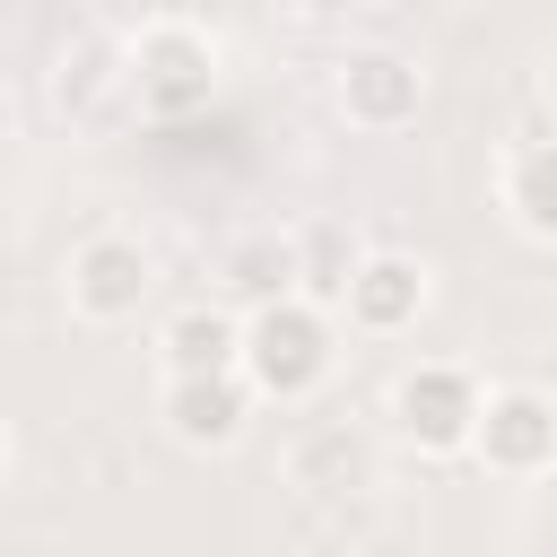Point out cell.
Segmentation results:
<instances>
[{
  "mask_svg": "<svg viewBox=\"0 0 557 557\" xmlns=\"http://www.w3.org/2000/svg\"><path fill=\"white\" fill-rule=\"evenodd\" d=\"M540 96H548V113H557V61H548V78H540Z\"/></svg>",
  "mask_w": 557,
  "mask_h": 557,
  "instance_id": "15",
  "label": "cell"
},
{
  "mask_svg": "<svg viewBox=\"0 0 557 557\" xmlns=\"http://www.w3.org/2000/svg\"><path fill=\"white\" fill-rule=\"evenodd\" d=\"M470 453H479L487 470H505V479H540V470L557 461V400H548V392H522V383L479 392Z\"/></svg>",
  "mask_w": 557,
  "mask_h": 557,
  "instance_id": "3",
  "label": "cell"
},
{
  "mask_svg": "<svg viewBox=\"0 0 557 557\" xmlns=\"http://www.w3.org/2000/svg\"><path fill=\"white\" fill-rule=\"evenodd\" d=\"M218 278H226V296L244 313L270 305V296H296V235H235L218 252Z\"/></svg>",
  "mask_w": 557,
  "mask_h": 557,
  "instance_id": "10",
  "label": "cell"
},
{
  "mask_svg": "<svg viewBox=\"0 0 557 557\" xmlns=\"http://www.w3.org/2000/svg\"><path fill=\"white\" fill-rule=\"evenodd\" d=\"M252 418V383L244 374H165V426L183 444H235Z\"/></svg>",
  "mask_w": 557,
  "mask_h": 557,
  "instance_id": "8",
  "label": "cell"
},
{
  "mask_svg": "<svg viewBox=\"0 0 557 557\" xmlns=\"http://www.w3.org/2000/svg\"><path fill=\"white\" fill-rule=\"evenodd\" d=\"M235 374H244L261 400H305V392H322V374H331V322H322V305H305V296L252 305V313H244V357H235Z\"/></svg>",
  "mask_w": 557,
  "mask_h": 557,
  "instance_id": "1",
  "label": "cell"
},
{
  "mask_svg": "<svg viewBox=\"0 0 557 557\" xmlns=\"http://www.w3.org/2000/svg\"><path fill=\"white\" fill-rule=\"evenodd\" d=\"M165 374H235V357H244V322L226 313V305H183L174 322H165Z\"/></svg>",
  "mask_w": 557,
  "mask_h": 557,
  "instance_id": "9",
  "label": "cell"
},
{
  "mask_svg": "<svg viewBox=\"0 0 557 557\" xmlns=\"http://www.w3.org/2000/svg\"><path fill=\"white\" fill-rule=\"evenodd\" d=\"M392 418L418 453H470V426H479V383L461 366H409L392 383Z\"/></svg>",
  "mask_w": 557,
  "mask_h": 557,
  "instance_id": "4",
  "label": "cell"
},
{
  "mask_svg": "<svg viewBox=\"0 0 557 557\" xmlns=\"http://www.w3.org/2000/svg\"><path fill=\"white\" fill-rule=\"evenodd\" d=\"M418 96H426V78H418V61L392 52V44L348 52V70H339V113L366 122V131H400V122L418 113Z\"/></svg>",
  "mask_w": 557,
  "mask_h": 557,
  "instance_id": "6",
  "label": "cell"
},
{
  "mask_svg": "<svg viewBox=\"0 0 557 557\" xmlns=\"http://www.w3.org/2000/svg\"><path fill=\"white\" fill-rule=\"evenodd\" d=\"M104 61H113V44H78V52L61 61V104H87V96H96V87L113 78Z\"/></svg>",
  "mask_w": 557,
  "mask_h": 557,
  "instance_id": "13",
  "label": "cell"
},
{
  "mask_svg": "<svg viewBox=\"0 0 557 557\" xmlns=\"http://www.w3.org/2000/svg\"><path fill=\"white\" fill-rule=\"evenodd\" d=\"M148 287H157V261H148L139 235H87V244L70 252V305H78L87 322H122V313H139Z\"/></svg>",
  "mask_w": 557,
  "mask_h": 557,
  "instance_id": "5",
  "label": "cell"
},
{
  "mask_svg": "<svg viewBox=\"0 0 557 557\" xmlns=\"http://www.w3.org/2000/svg\"><path fill=\"white\" fill-rule=\"evenodd\" d=\"M122 87L139 96V113H157V122H183V113H200L209 104V87H218V52H209V35L200 26H148L139 44H131V70H122Z\"/></svg>",
  "mask_w": 557,
  "mask_h": 557,
  "instance_id": "2",
  "label": "cell"
},
{
  "mask_svg": "<svg viewBox=\"0 0 557 557\" xmlns=\"http://www.w3.org/2000/svg\"><path fill=\"white\" fill-rule=\"evenodd\" d=\"M348 270H357L348 226H305V235H296V296H305V305H339V296H348Z\"/></svg>",
  "mask_w": 557,
  "mask_h": 557,
  "instance_id": "12",
  "label": "cell"
},
{
  "mask_svg": "<svg viewBox=\"0 0 557 557\" xmlns=\"http://www.w3.org/2000/svg\"><path fill=\"white\" fill-rule=\"evenodd\" d=\"M305 17H348V9H366V0H296Z\"/></svg>",
  "mask_w": 557,
  "mask_h": 557,
  "instance_id": "14",
  "label": "cell"
},
{
  "mask_svg": "<svg viewBox=\"0 0 557 557\" xmlns=\"http://www.w3.org/2000/svg\"><path fill=\"white\" fill-rule=\"evenodd\" d=\"M505 209L557 244V139H522L513 165H505Z\"/></svg>",
  "mask_w": 557,
  "mask_h": 557,
  "instance_id": "11",
  "label": "cell"
},
{
  "mask_svg": "<svg viewBox=\"0 0 557 557\" xmlns=\"http://www.w3.org/2000/svg\"><path fill=\"white\" fill-rule=\"evenodd\" d=\"M348 322L357 331H409L418 322V305H426V270L409 261V252H357V270H348Z\"/></svg>",
  "mask_w": 557,
  "mask_h": 557,
  "instance_id": "7",
  "label": "cell"
},
{
  "mask_svg": "<svg viewBox=\"0 0 557 557\" xmlns=\"http://www.w3.org/2000/svg\"><path fill=\"white\" fill-rule=\"evenodd\" d=\"M0 461H9V435H0Z\"/></svg>",
  "mask_w": 557,
  "mask_h": 557,
  "instance_id": "16",
  "label": "cell"
}]
</instances>
